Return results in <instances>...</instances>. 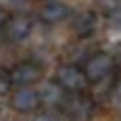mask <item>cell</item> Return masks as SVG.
Segmentation results:
<instances>
[{
    "label": "cell",
    "mask_w": 121,
    "mask_h": 121,
    "mask_svg": "<svg viewBox=\"0 0 121 121\" xmlns=\"http://www.w3.org/2000/svg\"><path fill=\"white\" fill-rule=\"evenodd\" d=\"M56 82L65 90V95H85L90 87V78L82 65L78 63H63L56 70Z\"/></svg>",
    "instance_id": "1"
},
{
    "label": "cell",
    "mask_w": 121,
    "mask_h": 121,
    "mask_svg": "<svg viewBox=\"0 0 121 121\" xmlns=\"http://www.w3.org/2000/svg\"><path fill=\"white\" fill-rule=\"evenodd\" d=\"M85 73L90 78V85H102L107 82L109 78H114L116 73V60L112 53H104V51H97V53H90L85 60Z\"/></svg>",
    "instance_id": "2"
},
{
    "label": "cell",
    "mask_w": 121,
    "mask_h": 121,
    "mask_svg": "<svg viewBox=\"0 0 121 121\" xmlns=\"http://www.w3.org/2000/svg\"><path fill=\"white\" fill-rule=\"evenodd\" d=\"M10 78H12V85L17 87H34L44 78V65L36 60H19L10 68Z\"/></svg>",
    "instance_id": "3"
},
{
    "label": "cell",
    "mask_w": 121,
    "mask_h": 121,
    "mask_svg": "<svg viewBox=\"0 0 121 121\" xmlns=\"http://www.w3.org/2000/svg\"><path fill=\"white\" fill-rule=\"evenodd\" d=\"M65 112V116L70 121H92L95 116V99L87 97V95H73L65 99V104L60 107Z\"/></svg>",
    "instance_id": "4"
},
{
    "label": "cell",
    "mask_w": 121,
    "mask_h": 121,
    "mask_svg": "<svg viewBox=\"0 0 121 121\" xmlns=\"http://www.w3.org/2000/svg\"><path fill=\"white\" fill-rule=\"evenodd\" d=\"M10 104H12L15 112L22 114H32L41 107V95L34 87H17L12 95H10Z\"/></svg>",
    "instance_id": "5"
},
{
    "label": "cell",
    "mask_w": 121,
    "mask_h": 121,
    "mask_svg": "<svg viewBox=\"0 0 121 121\" xmlns=\"http://www.w3.org/2000/svg\"><path fill=\"white\" fill-rule=\"evenodd\" d=\"M70 15H73V10L60 0H51V3H44L39 7V19L46 24H60L65 19H70Z\"/></svg>",
    "instance_id": "6"
},
{
    "label": "cell",
    "mask_w": 121,
    "mask_h": 121,
    "mask_svg": "<svg viewBox=\"0 0 121 121\" xmlns=\"http://www.w3.org/2000/svg\"><path fill=\"white\" fill-rule=\"evenodd\" d=\"M32 17L27 15H12L7 19L5 24V36L10 39V41H24V39H29V34H32Z\"/></svg>",
    "instance_id": "7"
},
{
    "label": "cell",
    "mask_w": 121,
    "mask_h": 121,
    "mask_svg": "<svg viewBox=\"0 0 121 121\" xmlns=\"http://www.w3.org/2000/svg\"><path fill=\"white\" fill-rule=\"evenodd\" d=\"M95 27H97V12L95 10H82V12H78L73 15V29H75V34L78 36H90L95 32Z\"/></svg>",
    "instance_id": "8"
},
{
    "label": "cell",
    "mask_w": 121,
    "mask_h": 121,
    "mask_svg": "<svg viewBox=\"0 0 121 121\" xmlns=\"http://www.w3.org/2000/svg\"><path fill=\"white\" fill-rule=\"evenodd\" d=\"M39 95H41V104H48V107H63L65 99H68L65 90L58 82H46L41 90H39Z\"/></svg>",
    "instance_id": "9"
},
{
    "label": "cell",
    "mask_w": 121,
    "mask_h": 121,
    "mask_svg": "<svg viewBox=\"0 0 121 121\" xmlns=\"http://www.w3.org/2000/svg\"><path fill=\"white\" fill-rule=\"evenodd\" d=\"M12 92V78H10V70L0 65V95H10Z\"/></svg>",
    "instance_id": "10"
},
{
    "label": "cell",
    "mask_w": 121,
    "mask_h": 121,
    "mask_svg": "<svg viewBox=\"0 0 121 121\" xmlns=\"http://www.w3.org/2000/svg\"><path fill=\"white\" fill-rule=\"evenodd\" d=\"M10 17H12V15H10L7 10L0 5V29H5V24H7V19H10Z\"/></svg>",
    "instance_id": "11"
},
{
    "label": "cell",
    "mask_w": 121,
    "mask_h": 121,
    "mask_svg": "<svg viewBox=\"0 0 121 121\" xmlns=\"http://www.w3.org/2000/svg\"><path fill=\"white\" fill-rule=\"evenodd\" d=\"M34 121H58V119H53L51 114H41V116H36Z\"/></svg>",
    "instance_id": "12"
},
{
    "label": "cell",
    "mask_w": 121,
    "mask_h": 121,
    "mask_svg": "<svg viewBox=\"0 0 121 121\" xmlns=\"http://www.w3.org/2000/svg\"><path fill=\"white\" fill-rule=\"evenodd\" d=\"M10 3H24V0H10Z\"/></svg>",
    "instance_id": "13"
},
{
    "label": "cell",
    "mask_w": 121,
    "mask_h": 121,
    "mask_svg": "<svg viewBox=\"0 0 121 121\" xmlns=\"http://www.w3.org/2000/svg\"><path fill=\"white\" fill-rule=\"evenodd\" d=\"M0 112H3V104H0Z\"/></svg>",
    "instance_id": "14"
},
{
    "label": "cell",
    "mask_w": 121,
    "mask_h": 121,
    "mask_svg": "<svg viewBox=\"0 0 121 121\" xmlns=\"http://www.w3.org/2000/svg\"><path fill=\"white\" fill-rule=\"evenodd\" d=\"M46 3H51V0H46Z\"/></svg>",
    "instance_id": "15"
}]
</instances>
